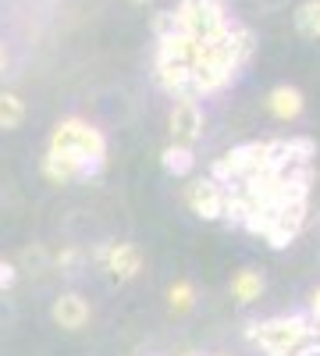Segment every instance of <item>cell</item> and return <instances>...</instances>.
<instances>
[{
	"mask_svg": "<svg viewBox=\"0 0 320 356\" xmlns=\"http://www.w3.org/2000/svg\"><path fill=\"white\" fill-rule=\"evenodd\" d=\"M47 150L78 154L85 164H93L96 171H103V164H107V136L96 125L82 122V118H61V122L53 125V132H50Z\"/></svg>",
	"mask_w": 320,
	"mask_h": 356,
	"instance_id": "6da1fadb",
	"label": "cell"
},
{
	"mask_svg": "<svg viewBox=\"0 0 320 356\" xmlns=\"http://www.w3.org/2000/svg\"><path fill=\"white\" fill-rule=\"evenodd\" d=\"M313 335V321L310 314H281V317H267V321H249L246 324V339L253 346H260L264 353L285 349L299 339Z\"/></svg>",
	"mask_w": 320,
	"mask_h": 356,
	"instance_id": "7a4b0ae2",
	"label": "cell"
},
{
	"mask_svg": "<svg viewBox=\"0 0 320 356\" xmlns=\"http://www.w3.org/2000/svg\"><path fill=\"white\" fill-rule=\"evenodd\" d=\"M174 18H178V33H185L192 40H210L231 25L221 0H178Z\"/></svg>",
	"mask_w": 320,
	"mask_h": 356,
	"instance_id": "3957f363",
	"label": "cell"
},
{
	"mask_svg": "<svg viewBox=\"0 0 320 356\" xmlns=\"http://www.w3.org/2000/svg\"><path fill=\"white\" fill-rule=\"evenodd\" d=\"M274 196H278V193H274ZM306 211H310V196H278L274 221H271V228L264 232V243H267L271 250H285V246L303 232Z\"/></svg>",
	"mask_w": 320,
	"mask_h": 356,
	"instance_id": "277c9868",
	"label": "cell"
},
{
	"mask_svg": "<svg viewBox=\"0 0 320 356\" xmlns=\"http://www.w3.org/2000/svg\"><path fill=\"white\" fill-rule=\"evenodd\" d=\"M185 207L199 218V221H221L224 218V203H228V193L221 182H214V178H192V182L185 186Z\"/></svg>",
	"mask_w": 320,
	"mask_h": 356,
	"instance_id": "5b68a950",
	"label": "cell"
},
{
	"mask_svg": "<svg viewBox=\"0 0 320 356\" xmlns=\"http://www.w3.org/2000/svg\"><path fill=\"white\" fill-rule=\"evenodd\" d=\"M93 257L107 267L118 282H135L142 275V253L135 243H103L93 250Z\"/></svg>",
	"mask_w": 320,
	"mask_h": 356,
	"instance_id": "8992f818",
	"label": "cell"
},
{
	"mask_svg": "<svg viewBox=\"0 0 320 356\" xmlns=\"http://www.w3.org/2000/svg\"><path fill=\"white\" fill-rule=\"evenodd\" d=\"M167 132H171L174 146H196L199 136H203V111H199V104L185 100V97L174 100L171 114H167Z\"/></svg>",
	"mask_w": 320,
	"mask_h": 356,
	"instance_id": "52a82bcc",
	"label": "cell"
},
{
	"mask_svg": "<svg viewBox=\"0 0 320 356\" xmlns=\"http://www.w3.org/2000/svg\"><path fill=\"white\" fill-rule=\"evenodd\" d=\"M40 171H43L47 182H53V186H65V182H75V178L100 175L93 164H85L78 154H68V150H47L43 161H40Z\"/></svg>",
	"mask_w": 320,
	"mask_h": 356,
	"instance_id": "ba28073f",
	"label": "cell"
},
{
	"mask_svg": "<svg viewBox=\"0 0 320 356\" xmlns=\"http://www.w3.org/2000/svg\"><path fill=\"white\" fill-rule=\"evenodd\" d=\"M50 317H53V324L61 332H82L85 324H90V317H93V307H90V300H85L82 292H61L53 300V307H50Z\"/></svg>",
	"mask_w": 320,
	"mask_h": 356,
	"instance_id": "9c48e42d",
	"label": "cell"
},
{
	"mask_svg": "<svg viewBox=\"0 0 320 356\" xmlns=\"http://www.w3.org/2000/svg\"><path fill=\"white\" fill-rule=\"evenodd\" d=\"M189 61H182V57H160L157 54V72H153V79H157V86L164 89V93H171V97H182L185 93V86H189Z\"/></svg>",
	"mask_w": 320,
	"mask_h": 356,
	"instance_id": "30bf717a",
	"label": "cell"
},
{
	"mask_svg": "<svg viewBox=\"0 0 320 356\" xmlns=\"http://www.w3.org/2000/svg\"><path fill=\"white\" fill-rule=\"evenodd\" d=\"M303 107H306V97L299 93L296 86H288V82L274 86L267 93V111L278 118V122H296V118L303 114Z\"/></svg>",
	"mask_w": 320,
	"mask_h": 356,
	"instance_id": "8fae6325",
	"label": "cell"
},
{
	"mask_svg": "<svg viewBox=\"0 0 320 356\" xmlns=\"http://www.w3.org/2000/svg\"><path fill=\"white\" fill-rule=\"evenodd\" d=\"M231 300H239V303H256L260 296H264V289H267V282H264V275L256 271V267H242V271L231 278Z\"/></svg>",
	"mask_w": 320,
	"mask_h": 356,
	"instance_id": "7c38bea8",
	"label": "cell"
},
{
	"mask_svg": "<svg viewBox=\"0 0 320 356\" xmlns=\"http://www.w3.org/2000/svg\"><path fill=\"white\" fill-rule=\"evenodd\" d=\"M160 164H164V171L167 175H174V178H189L192 171H196V150L192 146H164V154H160Z\"/></svg>",
	"mask_w": 320,
	"mask_h": 356,
	"instance_id": "4fadbf2b",
	"label": "cell"
},
{
	"mask_svg": "<svg viewBox=\"0 0 320 356\" xmlns=\"http://www.w3.org/2000/svg\"><path fill=\"white\" fill-rule=\"evenodd\" d=\"M196 285L192 282H185V278H178V282H171L167 285V307H171V314H192L196 310Z\"/></svg>",
	"mask_w": 320,
	"mask_h": 356,
	"instance_id": "5bb4252c",
	"label": "cell"
},
{
	"mask_svg": "<svg viewBox=\"0 0 320 356\" xmlns=\"http://www.w3.org/2000/svg\"><path fill=\"white\" fill-rule=\"evenodd\" d=\"M292 22H296V33L303 40H320V8H317V0L299 4L296 15H292Z\"/></svg>",
	"mask_w": 320,
	"mask_h": 356,
	"instance_id": "9a60e30c",
	"label": "cell"
},
{
	"mask_svg": "<svg viewBox=\"0 0 320 356\" xmlns=\"http://www.w3.org/2000/svg\"><path fill=\"white\" fill-rule=\"evenodd\" d=\"M25 122V100L18 93H0V129L11 132Z\"/></svg>",
	"mask_w": 320,
	"mask_h": 356,
	"instance_id": "2e32d148",
	"label": "cell"
},
{
	"mask_svg": "<svg viewBox=\"0 0 320 356\" xmlns=\"http://www.w3.org/2000/svg\"><path fill=\"white\" fill-rule=\"evenodd\" d=\"M171 33H178V18H174V11H157L153 15V36H171Z\"/></svg>",
	"mask_w": 320,
	"mask_h": 356,
	"instance_id": "e0dca14e",
	"label": "cell"
},
{
	"mask_svg": "<svg viewBox=\"0 0 320 356\" xmlns=\"http://www.w3.org/2000/svg\"><path fill=\"white\" fill-rule=\"evenodd\" d=\"M85 260V253L82 250H75V246H68V250H61L57 253V267H61L65 275H75V267Z\"/></svg>",
	"mask_w": 320,
	"mask_h": 356,
	"instance_id": "ac0fdd59",
	"label": "cell"
},
{
	"mask_svg": "<svg viewBox=\"0 0 320 356\" xmlns=\"http://www.w3.org/2000/svg\"><path fill=\"white\" fill-rule=\"evenodd\" d=\"M317 342V332L313 335H306V339H299V342H292V346H285V349H274V353H267V356H306V349Z\"/></svg>",
	"mask_w": 320,
	"mask_h": 356,
	"instance_id": "d6986e66",
	"label": "cell"
},
{
	"mask_svg": "<svg viewBox=\"0 0 320 356\" xmlns=\"http://www.w3.org/2000/svg\"><path fill=\"white\" fill-rule=\"evenodd\" d=\"M18 282V267L8 264V260H0V289H11Z\"/></svg>",
	"mask_w": 320,
	"mask_h": 356,
	"instance_id": "ffe728a7",
	"label": "cell"
},
{
	"mask_svg": "<svg viewBox=\"0 0 320 356\" xmlns=\"http://www.w3.org/2000/svg\"><path fill=\"white\" fill-rule=\"evenodd\" d=\"M310 317H320V289H313L310 296Z\"/></svg>",
	"mask_w": 320,
	"mask_h": 356,
	"instance_id": "44dd1931",
	"label": "cell"
},
{
	"mask_svg": "<svg viewBox=\"0 0 320 356\" xmlns=\"http://www.w3.org/2000/svg\"><path fill=\"white\" fill-rule=\"evenodd\" d=\"M4 68H8V47L0 43V75H4Z\"/></svg>",
	"mask_w": 320,
	"mask_h": 356,
	"instance_id": "7402d4cb",
	"label": "cell"
},
{
	"mask_svg": "<svg viewBox=\"0 0 320 356\" xmlns=\"http://www.w3.org/2000/svg\"><path fill=\"white\" fill-rule=\"evenodd\" d=\"M306 356H320V339H317V342H313V346L306 349Z\"/></svg>",
	"mask_w": 320,
	"mask_h": 356,
	"instance_id": "603a6c76",
	"label": "cell"
},
{
	"mask_svg": "<svg viewBox=\"0 0 320 356\" xmlns=\"http://www.w3.org/2000/svg\"><path fill=\"white\" fill-rule=\"evenodd\" d=\"M182 356H203V353H199V349H185Z\"/></svg>",
	"mask_w": 320,
	"mask_h": 356,
	"instance_id": "cb8c5ba5",
	"label": "cell"
},
{
	"mask_svg": "<svg viewBox=\"0 0 320 356\" xmlns=\"http://www.w3.org/2000/svg\"><path fill=\"white\" fill-rule=\"evenodd\" d=\"M132 4H146V0H132Z\"/></svg>",
	"mask_w": 320,
	"mask_h": 356,
	"instance_id": "d4e9b609",
	"label": "cell"
},
{
	"mask_svg": "<svg viewBox=\"0 0 320 356\" xmlns=\"http://www.w3.org/2000/svg\"><path fill=\"white\" fill-rule=\"evenodd\" d=\"M214 356H224V353H214Z\"/></svg>",
	"mask_w": 320,
	"mask_h": 356,
	"instance_id": "484cf974",
	"label": "cell"
},
{
	"mask_svg": "<svg viewBox=\"0 0 320 356\" xmlns=\"http://www.w3.org/2000/svg\"><path fill=\"white\" fill-rule=\"evenodd\" d=\"M317 8H320V0H317Z\"/></svg>",
	"mask_w": 320,
	"mask_h": 356,
	"instance_id": "4316f807",
	"label": "cell"
}]
</instances>
